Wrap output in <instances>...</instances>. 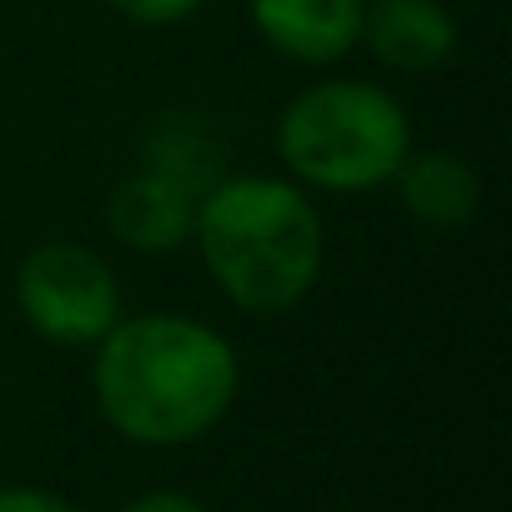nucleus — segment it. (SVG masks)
Instances as JSON below:
<instances>
[{"label": "nucleus", "instance_id": "20e7f679", "mask_svg": "<svg viewBox=\"0 0 512 512\" xmlns=\"http://www.w3.org/2000/svg\"><path fill=\"white\" fill-rule=\"evenodd\" d=\"M11 297H16V317L41 342L66 352H91L126 317L116 267L96 246L71 236H51L21 256Z\"/></svg>", "mask_w": 512, "mask_h": 512}, {"label": "nucleus", "instance_id": "f8f14e48", "mask_svg": "<svg viewBox=\"0 0 512 512\" xmlns=\"http://www.w3.org/2000/svg\"><path fill=\"white\" fill-rule=\"evenodd\" d=\"M116 512H211L201 497H191V492H181V487H146V492H136L131 502H121Z\"/></svg>", "mask_w": 512, "mask_h": 512}, {"label": "nucleus", "instance_id": "39448f33", "mask_svg": "<svg viewBox=\"0 0 512 512\" xmlns=\"http://www.w3.org/2000/svg\"><path fill=\"white\" fill-rule=\"evenodd\" d=\"M362 6L367 0H246V21L272 56L332 71L362 41Z\"/></svg>", "mask_w": 512, "mask_h": 512}, {"label": "nucleus", "instance_id": "1a4fd4ad", "mask_svg": "<svg viewBox=\"0 0 512 512\" xmlns=\"http://www.w3.org/2000/svg\"><path fill=\"white\" fill-rule=\"evenodd\" d=\"M141 166L146 171H161L171 176L176 186L186 191H206L226 176V151L216 141V131L206 126V116H191V111H166L146 141H141Z\"/></svg>", "mask_w": 512, "mask_h": 512}, {"label": "nucleus", "instance_id": "0eeeda50", "mask_svg": "<svg viewBox=\"0 0 512 512\" xmlns=\"http://www.w3.org/2000/svg\"><path fill=\"white\" fill-rule=\"evenodd\" d=\"M196 191L176 186L161 171L136 166L111 196H106V231L116 246L136 251V256H171L191 246V226H196Z\"/></svg>", "mask_w": 512, "mask_h": 512}, {"label": "nucleus", "instance_id": "9b49d317", "mask_svg": "<svg viewBox=\"0 0 512 512\" xmlns=\"http://www.w3.org/2000/svg\"><path fill=\"white\" fill-rule=\"evenodd\" d=\"M0 512H81L71 497L36 487V482H6L0 487Z\"/></svg>", "mask_w": 512, "mask_h": 512}, {"label": "nucleus", "instance_id": "423d86ee", "mask_svg": "<svg viewBox=\"0 0 512 512\" xmlns=\"http://www.w3.org/2000/svg\"><path fill=\"white\" fill-rule=\"evenodd\" d=\"M457 46L462 31L442 0H367L362 6L357 51H367L392 76H437L452 66Z\"/></svg>", "mask_w": 512, "mask_h": 512}, {"label": "nucleus", "instance_id": "6e6552de", "mask_svg": "<svg viewBox=\"0 0 512 512\" xmlns=\"http://www.w3.org/2000/svg\"><path fill=\"white\" fill-rule=\"evenodd\" d=\"M397 206L427 231H462L482 211V176L457 151H407L392 176Z\"/></svg>", "mask_w": 512, "mask_h": 512}, {"label": "nucleus", "instance_id": "f257e3e1", "mask_svg": "<svg viewBox=\"0 0 512 512\" xmlns=\"http://www.w3.org/2000/svg\"><path fill=\"white\" fill-rule=\"evenodd\" d=\"M241 397V357L211 322L181 312L121 317L91 347V402L131 447H191Z\"/></svg>", "mask_w": 512, "mask_h": 512}, {"label": "nucleus", "instance_id": "7ed1b4c3", "mask_svg": "<svg viewBox=\"0 0 512 512\" xmlns=\"http://www.w3.org/2000/svg\"><path fill=\"white\" fill-rule=\"evenodd\" d=\"M282 171L317 196H372L392 186L412 151V116L392 86L322 76L287 96L272 126Z\"/></svg>", "mask_w": 512, "mask_h": 512}, {"label": "nucleus", "instance_id": "f03ea898", "mask_svg": "<svg viewBox=\"0 0 512 512\" xmlns=\"http://www.w3.org/2000/svg\"><path fill=\"white\" fill-rule=\"evenodd\" d=\"M191 246L216 297L241 317L297 312L327 267V226L292 176L226 171L196 201Z\"/></svg>", "mask_w": 512, "mask_h": 512}, {"label": "nucleus", "instance_id": "9d476101", "mask_svg": "<svg viewBox=\"0 0 512 512\" xmlns=\"http://www.w3.org/2000/svg\"><path fill=\"white\" fill-rule=\"evenodd\" d=\"M106 6L131 21V26H146V31H166V26H181L191 21L206 0H106Z\"/></svg>", "mask_w": 512, "mask_h": 512}]
</instances>
